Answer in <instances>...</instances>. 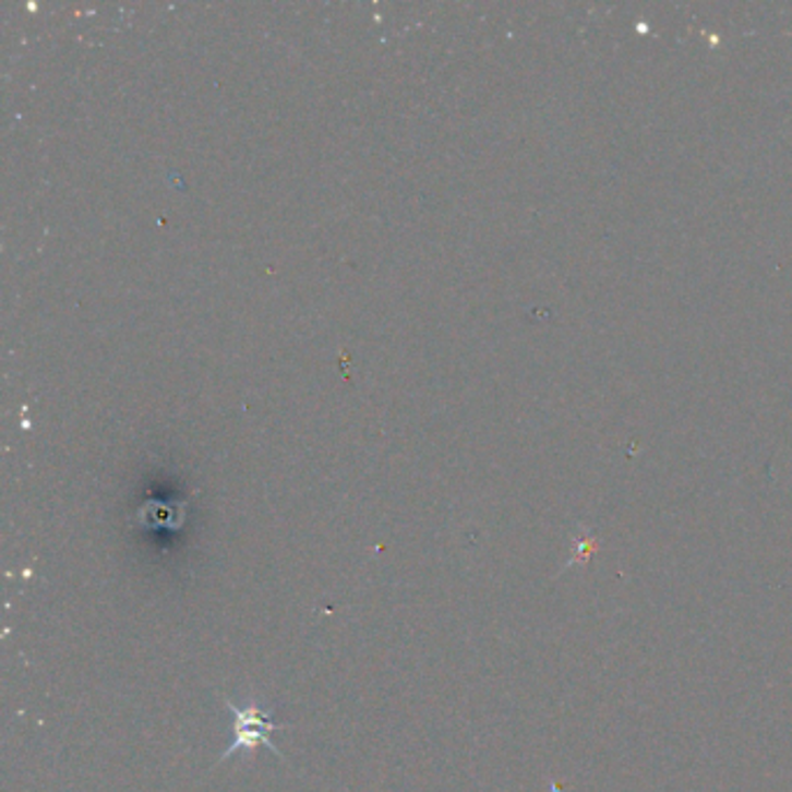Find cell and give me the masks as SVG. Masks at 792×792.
Wrapping results in <instances>:
<instances>
[{
	"label": "cell",
	"instance_id": "cell-1",
	"mask_svg": "<svg viewBox=\"0 0 792 792\" xmlns=\"http://www.w3.org/2000/svg\"><path fill=\"white\" fill-rule=\"evenodd\" d=\"M226 707L230 709L232 716H236V728H232L236 740H232V744L226 748V753H221L219 763L230 760L232 755H238L240 751H254L256 746H267L269 751H273V755H277L279 760H284L281 751L273 742V732L288 728L286 723H275L273 713L263 711L256 705L236 707L230 699H226Z\"/></svg>",
	"mask_w": 792,
	"mask_h": 792
}]
</instances>
